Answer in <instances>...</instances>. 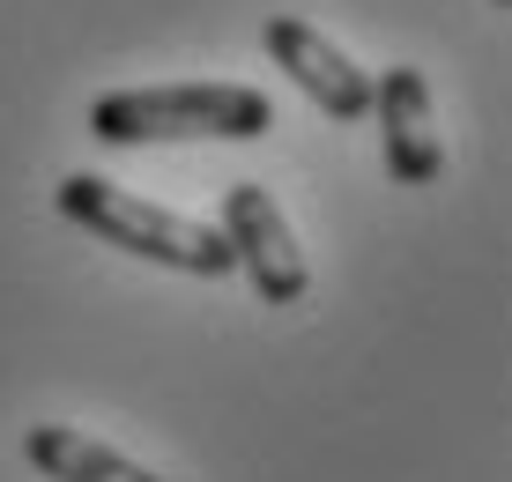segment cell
Masks as SVG:
<instances>
[{"mask_svg":"<svg viewBox=\"0 0 512 482\" xmlns=\"http://www.w3.org/2000/svg\"><path fill=\"white\" fill-rule=\"evenodd\" d=\"M275 127L268 89L253 82H171V89H112L90 104V134L112 149L141 141H260Z\"/></svg>","mask_w":512,"mask_h":482,"instance_id":"1","label":"cell"},{"mask_svg":"<svg viewBox=\"0 0 512 482\" xmlns=\"http://www.w3.org/2000/svg\"><path fill=\"white\" fill-rule=\"evenodd\" d=\"M52 208H60L67 223H82L90 238L104 245H119V253H134V260H156V267H179V275H231V245H223V230H208V223H193L179 216V208H156V201H141V193L127 186H112V178H97V171H67L60 186H52Z\"/></svg>","mask_w":512,"mask_h":482,"instance_id":"2","label":"cell"},{"mask_svg":"<svg viewBox=\"0 0 512 482\" xmlns=\"http://www.w3.org/2000/svg\"><path fill=\"white\" fill-rule=\"evenodd\" d=\"M223 245H231V260L245 267L260 305H297V297L312 290V267L290 238V216H282L275 193L253 186V178H238V186L223 193Z\"/></svg>","mask_w":512,"mask_h":482,"instance_id":"3","label":"cell"},{"mask_svg":"<svg viewBox=\"0 0 512 482\" xmlns=\"http://www.w3.org/2000/svg\"><path fill=\"white\" fill-rule=\"evenodd\" d=\"M268 52L275 67L305 89L312 104H320L327 119H342V127H357V119H372V75H364L357 60H349L334 38H320L312 23H297V15H268Z\"/></svg>","mask_w":512,"mask_h":482,"instance_id":"4","label":"cell"},{"mask_svg":"<svg viewBox=\"0 0 512 482\" xmlns=\"http://www.w3.org/2000/svg\"><path fill=\"white\" fill-rule=\"evenodd\" d=\"M372 112L386 134V171L401 186H438L446 178V141H438V119H431V75L423 67H386L372 82Z\"/></svg>","mask_w":512,"mask_h":482,"instance_id":"5","label":"cell"},{"mask_svg":"<svg viewBox=\"0 0 512 482\" xmlns=\"http://www.w3.org/2000/svg\"><path fill=\"white\" fill-rule=\"evenodd\" d=\"M23 460H30V468H38L45 482H164V475L134 468L127 453H112L104 438L75 431V423H30Z\"/></svg>","mask_w":512,"mask_h":482,"instance_id":"6","label":"cell"},{"mask_svg":"<svg viewBox=\"0 0 512 482\" xmlns=\"http://www.w3.org/2000/svg\"><path fill=\"white\" fill-rule=\"evenodd\" d=\"M498 8H512V0H498Z\"/></svg>","mask_w":512,"mask_h":482,"instance_id":"7","label":"cell"}]
</instances>
